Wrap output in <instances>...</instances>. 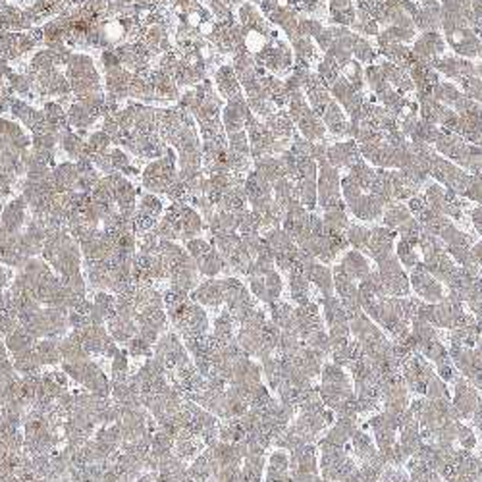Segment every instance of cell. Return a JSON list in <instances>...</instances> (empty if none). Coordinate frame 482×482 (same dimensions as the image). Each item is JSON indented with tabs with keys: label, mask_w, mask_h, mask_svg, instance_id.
Here are the masks:
<instances>
[{
	"label": "cell",
	"mask_w": 482,
	"mask_h": 482,
	"mask_svg": "<svg viewBox=\"0 0 482 482\" xmlns=\"http://www.w3.org/2000/svg\"><path fill=\"white\" fill-rule=\"evenodd\" d=\"M62 370L70 377L72 382L79 384L87 392L101 398H110V388H112L110 377H106L105 370L99 363H94L93 359H85L77 363H62Z\"/></svg>",
	"instance_id": "cell-1"
},
{
	"label": "cell",
	"mask_w": 482,
	"mask_h": 482,
	"mask_svg": "<svg viewBox=\"0 0 482 482\" xmlns=\"http://www.w3.org/2000/svg\"><path fill=\"white\" fill-rule=\"evenodd\" d=\"M316 448H318V472L326 481H344L359 467L355 457L349 455L346 448L328 446V444H316Z\"/></svg>",
	"instance_id": "cell-2"
},
{
	"label": "cell",
	"mask_w": 482,
	"mask_h": 482,
	"mask_svg": "<svg viewBox=\"0 0 482 482\" xmlns=\"http://www.w3.org/2000/svg\"><path fill=\"white\" fill-rule=\"evenodd\" d=\"M168 318H170V322L176 328V332H178L181 340L199 338V335L209 334L210 330V320L205 307L195 303L193 299H189L188 303L181 305L178 311L172 313Z\"/></svg>",
	"instance_id": "cell-3"
},
{
	"label": "cell",
	"mask_w": 482,
	"mask_h": 482,
	"mask_svg": "<svg viewBox=\"0 0 482 482\" xmlns=\"http://www.w3.org/2000/svg\"><path fill=\"white\" fill-rule=\"evenodd\" d=\"M153 357L166 368V372H172V370L193 361L183 340L179 338L178 332H172V330H166L160 334L157 344L153 346Z\"/></svg>",
	"instance_id": "cell-4"
},
{
	"label": "cell",
	"mask_w": 482,
	"mask_h": 482,
	"mask_svg": "<svg viewBox=\"0 0 482 482\" xmlns=\"http://www.w3.org/2000/svg\"><path fill=\"white\" fill-rule=\"evenodd\" d=\"M378 274L382 278V283L386 288V294L390 297H409L411 295V282L405 272V268L398 261L396 253L390 255L386 259L378 261Z\"/></svg>",
	"instance_id": "cell-5"
},
{
	"label": "cell",
	"mask_w": 482,
	"mask_h": 482,
	"mask_svg": "<svg viewBox=\"0 0 482 482\" xmlns=\"http://www.w3.org/2000/svg\"><path fill=\"white\" fill-rule=\"evenodd\" d=\"M409 282H411V294L417 295L424 303H438L448 294L446 286L438 278H434L422 262L411 270Z\"/></svg>",
	"instance_id": "cell-6"
},
{
	"label": "cell",
	"mask_w": 482,
	"mask_h": 482,
	"mask_svg": "<svg viewBox=\"0 0 482 482\" xmlns=\"http://www.w3.org/2000/svg\"><path fill=\"white\" fill-rule=\"evenodd\" d=\"M74 332V330H72ZM81 346L85 347V351L91 357H103V359H112L116 355V351L120 349L118 344L112 340V335L108 334L106 326H94L91 325L85 330H77L74 332Z\"/></svg>",
	"instance_id": "cell-7"
},
{
	"label": "cell",
	"mask_w": 482,
	"mask_h": 482,
	"mask_svg": "<svg viewBox=\"0 0 482 482\" xmlns=\"http://www.w3.org/2000/svg\"><path fill=\"white\" fill-rule=\"evenodd\" d=\"M450 399L455 413H457V419L469 420L472 417V413L477 411V407L481 405L482 394L472 386L469 380H465L461 377L455 384L450 386Z\"/></svg>",
	"instance_id": "cell-8"
},
{
	"label": "cell",
	"mask_w": 482,
	"mask_h": 482,
	"mask_svg": "<svg viewBox=\"0 0 482 482\" xmlns=\"http://www.w3.org/2000/svg\"><path fill=\"white\" fill-rule=\"evenodd\" d=\"M434 372H436V368H434V365L430 363L429 359H424L420 353H417V355L411 357L407 363L403 365L401 378H403L409 392H413L417 396H424L427 384H429L430 378L434 377Z\"/></svg>",
	"instance_id": "cell-9"
},
{
	"label": "cell",
	"mask_w": 482,
	"mask_h": 482,
	"mask_svg": "<svg viewBox=\"0 0 482 482\" xmlns=\"http://www.w3.org/2000/svg\"><path fill=\"white\" fill-rule=\"evenodd\" d=\"M420 444H422V436H420L419 420L415 419L411 409H407L399 419L398 429V446L407 461L415 455V451L419 450Z\"/></svg>",
	"instance_id": "cell-10"
},
{
	"label": "cell",
	"mask_w": 482,
	"mask_h": 482,
	"mask_svg": "<svg viewBox=\"0 0 482 482\" xmlns=\"http://www.w3.org/2000/svg\"><path fill=\"white\" fill-rule=\"evenodd\" d=\"M409 390L403 382V378L396 377L386 380L382 384V409L394 413V415H403L409 409Z\"/></svg>",
	"instance_id": "cell-11"
},
{
	"label": "cell",
	"mask_w": 482,
	"mask_h": 482,
	"mask_svg": "<svg viewBox=\"0 0 482 482\" xmlns=\"http://www.w3.org/2000/svg\"><path fill=\"white\" fill-rule=\"evenodd\" d=\"M295 328L301 340L318 328H326L325 318L320 313V305L316 301H307L303 305H295Z\"/></svg>",
	"instance_id": "cell-12"
},
{
	"label": "cell",
	"mask_w": 482,
	"mask_h": 482,
	"mask_svg": "<svg viewBox=\"0 0 482 482\" xmlns=\"http://www.w3.org/2000/svg\"><path fill=\"white\" fill-rule=\"evenodd\" d=\"M189 297L199 303L201 307H209V309H220L224 305V288H222V280L216 278H209L205 282H201Z\"/></svg>",
	"instance_id": "cell-13"
},
{
	"label": "cell",
	"mask_w": 482,
	"mask_h": 482,
	"mask_svg": "<svg viewBox=\"0 0 482 482\" xmlns=\"http://www.w3.org/2000/svg\"><path fill=\"white\" fill-rule=\"evenodd\" d=\"M344 272L349 276V278H353L355 282H361L363 278H367L368 274H370V261L367 259V255L361 251H357V249H351V251H346L344 255H342V261H340V264H338Z\"/></svg>",
	"instance_id": "cell-14"
},
{
	"label": "cell",
	"mask_w": 482,
	"mask_h": 482,
	"mask_svg": "<svg viewBox=\"0 0 482 482\" xmlns=\"http://www.w3.org/2000/svg\"><path fill=\"white\" fill-rule=\"evenodd\" d=\"M316 303L320 305V313L325 318L326 328H332V326H342L349 325V315H347L346 307L340 301L338 295H328V297H320Z\"/></svg>",
	"instance_id": "cell-15"
},
{
	"label": "cell",
	"mask_w": 482,
	"mask_h": 482,
	"mask_svg": "<svg viewBox=\"0 0 482 482\" xmlns=\"http://www.w3.org/2000/svg\"><path fill=\"white\" fill-rule=\"evenodd\" d=\"M207 450L210 451L214 463L218 465V471L224 467H241V463H243V453H241L238 444H228V442L218 440Z\"/></svg>",
	"instance_id": "cell-16"
},
{
	"label": "cell",
	"mask_w": 482,
	"mask_h": 482,
	"mask_svg": "<svg viewBox=\"0 0 482 482\" xmlns=\"http://www.w3.org/2000/svg\"><path fill=\"white\" fill-rule=\"evenodd\" d=\"M27 222V203L23 197L14 199L2 210V218H0V226L8 233H18L21 226H25Z\"/></svg>",
	"instance_id": "cell-17"
},
{
	"label": "cell",
	"mask_w": 482,
	"mask_h": 482,
	"mask_svg": "<svg viewBox=\"0 0 482 482\" xmlns=\"http://www.w3.org/2000/svg\"><path fill=\"white\" fill-rule=\"evenodd\" d=\"M205 448H207L205 442L201 440L199 436L191 434L189 430H181L174 440V453L186 463L193 461Z\"/></svg>",
	"instance_id": "cell-18"
},
{
	"label": "cell",
	"mask_w": 482,
	"mask_h": 482,
	"mask_svg": "<svg viewBox=\"0 0 482 482\" xmlns=\"http://www.w3.org/2000/svg\"><path fill=\"white\" fill-rule=\"evenodd\" d=\"M268 313H270V320L274 325L278 326L282 332H295L297 334V328H295V307L288 301H274L268 305ZM299 335V334H297Z\"/></svg>",
	"instance_id": "cell-19"
},
{
	"label": "cell",
	"mask_w": 482,
	"mask_h": 482,
	"mask_svg": "<svg viewBox=\"0 0 482 482\" xmlns=\"http://www.w3.org/2000/svg\"><path fill=\"white\" fill-rule=\"evenodd\" d=\"M288 288H290V297L295 305H303L313 299L311 297V282L299 266H294L288 272Z\"/></svg>",
	"instance_id": "cell-20"
},
{
	"label": "cell",
	"mask_w": 482,
	"mask_h": 482,
	"mask_svg": "<svg viewBox=\"0 0 482 482\" xmlns=\"http://www.w3.org/2000/svg\"><path fill=\"white\" fill-rule=\"evenodd\" d=\"M106 330H108V334L112 335L116 344L126 346L129 340H134L137 335V322L136 318L114 315L106 322Z\"/></svg>",
	"instance_id": "cell-21"
},
{
	"label": "cell",
	"mask_w": 482,
	"mask_h": 482,
	"mask_svg": "<svg viewBox=\"0 0 482 482\" xmlns=\"http://www.w3.org/2000/svg\"><path fill=\"white\" fill-rule=\"evenodd\" d=\"M349 444H351L353 457H355L359 463L368 461L370 457H375L378 453V448L377 444H375L372 434L367 432V429H363V427H359V429L355 430V434L351 436V442H349Z\"/></svg>",
	"instance_id": "cell-22"
},
{
	"label": "cell",
	"mask_w": 482,
	"mask_h": 482,
	"mask_svg": "<svg viewBox=\"0 0 482 482\" xmlns=\"http://www.w3.org/2000/svg\"><path fill=\"white\" fill-rule=\"evenodd\" d=\"M292 359H294L295 365L301 368L307 377H311L313 380H315V378H320V372H322L326 359H322L316 351L309 349V347L303 344V347H301Z\"/></svg>",
	"instance_id": "cell-23"
},
{
	"label": "cell",
	"mask_w": 482,
	"mask_h": 482,
	"mask_svg": "<svg viewBox=\"0 0 482 482\" xmlns=\"http://www.w3.org/2000/svg\"><path fill=\"white\" fill-rule=\"evenodd\" d=\"M236 332H238V325H236V320H233V316L230 315V311H220V315L214 318V322H212V338L220 344V346H224V344H228V342H233L236 340Z\"/></svg>",
	"instance_id": "cell-24"
},
{
	"label": "cell",
	"mask_w": 482,
	"mask_h": 482,
	"mask_svg": "<svg viewBox=\"0 0 482 482\" xmlns=\"http://www.w3.org/2000/svg\"><path fill=\"white\" fill-rule=\"evenodd\" d=\"M85 359H91V355L85 351L79 338L74 332H68L60 340V363H77V361H85Z\"/></svg>",
	"instance_id": "cell-25"
},
{
	"label": "cell",
	"mask_w": 482,
	"mask_h": 482,
	"mask_svg": "<svg viewBox=\"0 0 482 482\" xmlns=\"http://www.w3.org/2000/svg\"><path fill=\"white\" fill-rule=\"evenodd\" d=\"M396 257H398V261L401 262V266H403V268L413 270L417 264L422 262L419 240L415 241V240H403V238H399V241L396 243Z\"/></svg>",
	"instance_id": "cell-26"
},
{
	"label": "cell",
	"mask_w": 482,
	"mask_h": 482,
	"mask_svg": "<svg viewBox=\"0 0 482 482\" xmlns=\"http://www.w3.org/2000/svg\"><path fill=\"white\" fill-rule=\"evenodd\" d=\"M12 363H14V368L20 377H31V375H41L42 372V365L37 357V351L35 347L31 349H25L21 353H16L12 355Z\"/></svg>",
	"instance_id": "cell-27"
},
{
	"label": "cell",
	"mask_w": 482,
	"mask_h": 482,
	"mask_svg": "<svg viewBox=\"0 0 482 482\" xmlns=\"http://www.w3.org/2000/svg\"><path fill=\"white\" fill-rule=\"evenodd\" d=\"M37 338L31 335L23 326H18L14 332H10L8 335H4V344L8 347L10 355H16V353H21L25 349H31V347L37 346Z\"/></svg>",
	"instance_id": "cell-28"
},
{
	"label": "cell",
	"mask_w": 482,
	"mask_h": 482,
	"mask_svg": "<svg viewBox=\"0 0 482 482\" xmlns=\"http://www.w3.org/2000/svg\"><path fill=\"white\" fill-rule=\"evenodd\" d=\"M320 384H332V386H346L353 388V380L349 377L347 368L335 365L332 361H326L322 372H320Z\"/></svg>",
	"instance_id": "cell-29"
},
{
	"label": "cell",
	"mask_w": 482,
	"mask_h": 482,
	"mask_svg": "<svg viewBox=\"0 0 482 482\" xmlns=\"http://www.w3.org/2000/svg\"><path fill=\"white\" fill-rule=\"evenodd\" d=\"M35 351H37V357H39L42 367H54L60 363V340L42 338L37 342Z\"/></svg>",
	"instance_id": "cell-30"
},
{
	"label": "cell",
	"mask_w": 482,
	"mask_h": 482,
	"mask_svg": "<svg viewBox=\"0 0 482 482\" xmlns=\"http://www.w3.org/2000/svg\"><path fill=\"white\" fill-rule=\"evenodd\" d=\"M318 392H320V398L325 401V405L330 411H335L340 407V403L344 401L346 398H349L355 388H346V386H332V384H320L318 386Z\"/></svg>",
	"instance_id": "cell-31"
},
{
	"label": "cell",
	"mask_w": 482,
	"mask_h": 482,
	"mask_svg": "<svg viewBox=\"0 0 482 482\" xmlns=\"http://www.w3.org/2000/svg\"><path fill=\"white\" fill-rule=\"evenodd\" d=\"M197 268H199V272L203 274V276L214 278V276H218L222 270H226V261H224V257H222L220 253L216 251V247H212L203 259L197 261Z\"/></svg>",
	"instance_id": "cell-32"
},
{
	"label": "cell",
	"mask_w": 482,
	"mask_h": 482,
	"mask_svg": "<svg viewBox=\"0 0 482 482\" xmlns=\"http://www.w3.org/2000/svg\"><path fill=\"white\" fill-rule=\"evenodd\" d=\"M303 344L309 347V349L316 351V353L322 357V359H326V361L330 359L332 344H330V338H328V330H326V328H318L315 332H311V334L303 340Z\"/></svg>",
	"instance_id": "cell-33"
},
{
	"label": "cell",
	"mask_w": 482,
	"mask_h": 482,
	"mask_svg": "<svg viewBox=\"0 0 482 482\" xmlns=\"http://www.w3.org/2000/svg\"><path fill=\"white\" fill-rule=\"evenodd\" d=\"M346 240L353 249L367 255L368 241H370V228L363 226V224H349L346 230Z\"/></svg>",
	"instance_id": "cell-34"
},
{
	"label": "cell",
	"mask_w": 482,
	"mask_h": 482,
	"mask_svg": "<svg viewBox=\"0 0 482 482\" xmlns=\"http://www.w3.org/2000/svg\"><path fill=\"white\" fill-rule=\"evenodd\" d=\"M129 353H127L126 347L118 349L116 355L110 359V382H122L126 380L131 372H129Z\"/></svg>",
	"instance_id": "cell-35"
},
{
	"label": "cell",
	"mask_w": 482,
	"mask_h": 482,
	"mask_svg": "<svg viewBox=\"0 0 482 482\" xmlns=\"http://www.w3.org/2000/svg\"><path fill=\"white\" fill-rule=\"evenodd\" d=\"M245 430L241 427L240 419H222L218 422V440L228 442V444H236V442L243 440Z\"/></svg>",
	"instance_id": "cell-36"
},
{
	"label": "cell",
	"mask_w": 482,
	"mask_h": 482,
	"mask_svg": "<svg viewBox=\"0 0 482 482\" xmlns=\"http://www.w3.org/2000/svg\"><path fill=\"white\" fill-rule=\"evenodd\" d=\"M16 378H20V375H18L16 368H14V363H12L10 359V351H8V347L4 344V340H0V386L10 384Z\"/></svg>",
	"instance_id": "cell-37"
},
{
	"label": "cell",
	"mask_w": 482,
	"mask_h": 482,
	"mask_svg": "<svg viewBox=\"0 0 482 482\" xmlns=\"http://www.w3.org/2000/svg\"><path fill=\"white\" fill-rule=\"evenodd\" d=\"M455 448L467 451H474L479 448V436L472 427L465 424L463 420H459L457 424V438H455Z\"/></svg>",
	"instance_id": "cell-38"
},
{
	"label": "cell",
	"mask_w": 482,
	"mask_h": 482,
	"mask_svg": "<svg viewBox=\"0 0 482 482\" xmlns=\"http://www.w3.org/2000/svg\"><path fill=\"white\" fill-rule=\"evenodd\" d=\"M262 278H264V288H266V305L278 301L283 292V280L280 272H276V268H274L270 272L262 274Z\"/></svg>",
	"instance_id": "cell-39"
},
{
	"label": "cell",
	"mask_w": 482,
	"mask_h": 482,
	"mask_svg": "<svg viewBox=\"0 0 482 482\" xmlns=\"http://www.w3.org/2000/svg\"><path fill=\"white\" fill-rule=\"evenodd\" d=\"M266 472L274 474H290V451L276 450L266 457Z\"/></svg>",
	"instance_id": "cell-40"
},
{
	"label": "cell",
	"mask_w": 482,
	"mask_h": 482,
	"mask_svg": "<svg viewBox=\"0 0 482 482\" xmlns=\"http://www.w3.org/2000/svg\"><path fill=\"white\" fill-rule=\"evenodd\" d=\"M424 398H429V399L450 398V384H448L446 380H442V378L434 372V377L430 378L429 384H427Z\"/></svg>",
	"instance_id": "cell-41"
},
{
	"label": "cell",
	"mask_w": 482,
	"mask_h": 482,
	"mask_svg": "<svg viewBox=\"0 0 482 482\" xmlns=\"http://www.w3.org/2000/svg\"><path fill=\"white\" fill-rule=\"evenodd\" d=\"M126 349L131 359H149V357H153V346L145 342L141 335H136L134 340H129L126 344Z\"/></svg>",
	"instance_id": "cell-42"
},
{
	"label": "cell",
	"mask_w": 482,
	"mask_h": 482,
	"mask_svg": "<svg viewBox=\"0 0 482 482\" xmlns=\"http://www.w3.org/2000/svg\"><path fill=\"white\" fill-rule=\"evenodd\" d=\"M378 482H409V472L405 467H396V465H388L384 472L380 474Z\"/></svg>",
	"instance_id": "cell-43"
},
{
	"label": "cell",
	"mask_w": 482,
	"mask_h": 482,
	"mask_svg": "<svg viewBox=\"0 0 482 482\" xmlns=\"http://www.w3.org/2000/svg\"><path fill=\"white\" fill-rule=\"evenodd\" d=\"M436 375L442 378V380H446L448 384H455L459 378H461V372L455 368V365L453 363H444V365H440V367H436Z\"/></svg>",
	"instance_id": "cell-44"
},
{
	"label": "cell",
	"mask_w": 482,
	"mask_h": 482,
	"mask_svg": "<svg viewBox=\"0 0 482 482\" xmlns=\"http://www.w3.org/2000/svg\"><path fill=\"white\" fill-rule=\"evenodd\" d=\"M471 420H472V429H474V432L482 436V401H481V405L477 407V411L472 413Z\"/></svg>",
	"instance_id": "cell-45"
},
{
	"label": "cell",
	"mask_w": 482,
	"mask_h": 482,
	"mask_svg": "<svg viewBox=\"0 0 482 482\" xmlns=\"http://www.w3.org/2000/svg\"><path fill=\"white\" fill-rule=\"evenodd\" d=\"M471 222H472V226L477 228V231L481 233V238H482V205L481 207H477V209L471 210Z\"/></svg>",
	"instance_id": "cell-46"
},
{
	"label": "cell",
	"mask_w": 482,
	"mask_h": 482,
	"mask_svg": "<svg viewBox=\"0 0 482 482\" xmlns=\"http://www.w3.org/2000/svg\"><path fill=\"white\" fill-rule=\"evenodd\" d=\"M340 482H365V479L361 477V472H359V467H357L355 471L351 472L349 477H346L344 481H340Z\"/></svg>",
	"instance_id": "cell-47"
},
{
	"label": "cell",
	"mask_w": 482,
	"mask_h": 482,
	"mask_svg": "<svg viewBox=\"0 0 482 482\" xmlns=\"http://www.w3.org/2000/svg\"><path fill=\"white\" fill-rule=\"evenodd\" d=\"M477 450H479L477 455H479V459H481V465H482V444H479V448H477Z\"/></svg>",
	"instance_id": "cell-48"
},
{
	"label": "cell",
	"mask_w": 482,
	"mask_h": 482,
	"mask_svg": "<svg viewBox=\"0 0 482 482\" xmlns=\"http://www.w3.org/2000/svg\"><path fill=\"white\" fill-rule=\"evenodd\" d=\"M481 278H482V266H481Z\"/></svg>",
	"instance_id": "cell-49"
},
{
	"label": "cell",
	"mask_w": 482,
	"mask_h": 482,
	"mask_svg": "<svg viewBox=\"0 0 482 482\" xmlns=\"http://www.w3.org/2000/svg\"><path fill=\"white\" fill-rule=\"evenodd\" d=\"M440 482H446V481H440Z\"/></svg>",
	"instance_id": "cell-50"
}]
</instances>
